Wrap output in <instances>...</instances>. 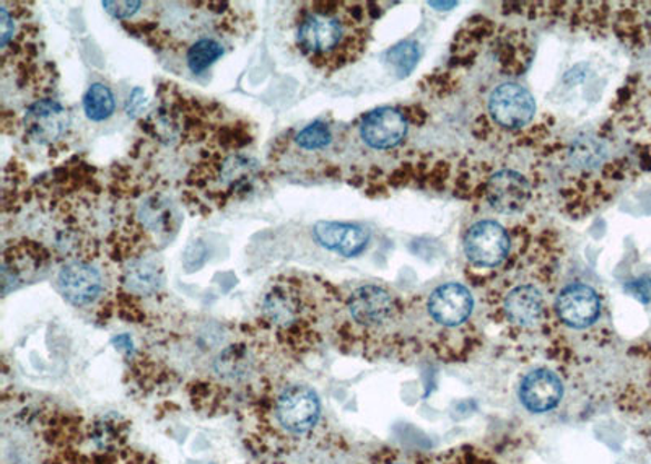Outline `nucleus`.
<instances>
[{
	"label": "nucleus",
	"mask_w": 651,
	"mask_h": 464,
	"mask_svg": "<svg viewBox=\"0 0 651 464\" xmlns=\"http://www.w3.org/2000/svg\"><path fill=\"white\" fill-rule=\"evenodd\" d=\"M555 308H558L559 318L566 326L583 329L600 318L601 300L590 286L573 284L561 292Z\"/></svg>",
	"instance_id": "10"
},
{
	"label": "nucleus",
	"mask_w": 651,
	"mask_h": 464,
	"mask_svg": "<svg viewBox=\"0 0 651 464\" xmlns=\"http://www.w3.org/2000/svg\"><path fill=\"white\" fill-rule=\"evenodd\" d=\"M543 295L534 286L513 288L505 298V313L510 322L530 328L543 318Z\"/></svg>",
	"instance_id": "15"
},
{
	"label": "nucleus",
	"mask_w": 651,
	"mask_h": 464,
	"mask_svg": "<svg viewBox=\"0 0 651 464\" xmlns=\"http://www.w3.org/2000/svg\"><path fill=\"white\" fill-rule=\"evenodd\" d=\"M564 386L551 371H534L524 376L521 383L520 398L531 413H548L561 403Z\"/></svg>",
	"instance_id": "13"
},
{
	"label": "nucleus",
	"mask_w": 651,
	"mask_h": 464,
	"mask_svg": "<svg viewBox=\"0 0 651 464\" xmlns=\"http://www.w3.org/2000/svg\"><path fill=\"white\" fill-rule=\"evenodd\" d=\"M418 58H421L418 45L411 40L393 46V48L386 52V62H388L391 69H393L400 77L410 76L414 70V67L417 66Z\"/></svg>",
	"instance_id": "20"
},
{
	"label": "nucleus",
	"mask_w": 651,
	"mask_h": 464,
	"mask_svg": "<svg viewBox=\"0 0 651 464\" xmlns=\"http://www.w3.org/2000/svg\"><path fill=\"white\" fill-rule=\"evenodd\" d=\"M105 10L109 16L115 17L116 20H129L139 12L144 7V2H129V0H118V2H103Z\"/></svg>",
	"instance_id": "22"
},
{
	"label": "nucleus",
	"mask_w": 651,
	"mask_h": 464,
	"mask_svg": "<svg viewBox=\"0 0 651 464\" xmlns=\"http://www.w3.org/2000/svg\"><path fill=\"white\" fill-rule=\"evenodd\" d=\"M351 322L364 332H382L397 318V304L388 290L378 286L355 288L347 298Z\"/></svg>",
	"instance_id": "2"
},
{
	"label": "nucleus",
	"mask_w": 651,
	"mask_h": 464,
	"mask_svg": "<svg viewBox=\"0 0 651 464\" xmlns=\"http://www.w3.org/2000/svg\"><path fill=\"white\" fill-rule=\"evenodd\" d=\"M319 399L312 388L304 385L288 386L277 399L276 416L285 431L306 434L319 419Z\"/></svg>",
	"instance_id": "4"
},
{
	"label": "nucleus",
	"mask_w": 651,
	"mask_h": 464,
	"mask_svg": "<svg viewBox=\"0 0 651 464\" xmlns=\"http://www.w3.org/2000/svg\"><path fill=\"white\" fill-rule=\"evenodd\" d=\"M58 287L73 307H88L93 304L105 288L100 269L87 261H72L58 274Z\"/></svg>",
	"instance_id": "7"
},
{
	"label": "nucleus",
	"mask_w": 651,
	"mask_h": 464,
	"mask_svg": "<svg viewBox=\"0 0 651 464\" xmlns=\"http://www.w3.org/2000/svg\"><path fill=\"white\" fill-rule=\"evenodd\" d=\"M489 111L499 126L520 129L533 119L536 112L533 95L519 83H503L489 100Z\"/></svg>",
	"instance_id": "6"
},
{
	"label": "nucleus",
	"mask_w": 651,
	"mask_h": 464,
	"mask_svg": "<svg viewBox=\"0 0 651 464\" xmlns=\"http://www.w3.org/2000/svg\"><path fill=\"white\" fill-rule=\"evenodd\" d=\"M69 126L66 108L56 100H40L24 115V131L38 144H51L65 136Z\"/></svg>",
	"instance_id": "11"
},
{
	"label": "nucleus",
	"mask_w": 651,
	"mask_h": 464,
	"mask_svg": "<svg viewBox=\"0 0 651 464\" xmlns=\"http://www.w3.org/2000/svg\"><path fill=\"white\" fill-rule=\"evenodd\" d=\"M115 108V95L103 83H93L83 97V110L90 121H107Z\"/></svg>",
	"instance_id": "18"
},
{
	"label": "nucleus",
	"mask_w": 651,
	"mask_h": 464,
	"mask_svg": "<svg viewBox=\"0 0 651 464\" xmlns=\"http://www.w3.org/2000/svg\"><path fill=\"white\" fill-rule=\"evenodd\" d=\"M427 307L435 323L455 328L473 315V295L461 284H445L432 292Z\"/></svg>",
	"instance_id": "9"
},
{
	"label": "nucleus",
	"mask_w": 651,
	"mask_h": 464,
	"mask_svg": "<svg viewBox=\"0 0 651 464\" xmlns=\"http://www.w3.org/2000/svg\"><path fill=\"white\" fill-rule=\"evenodd\" d=\"M295 37L309 65L334 70L361 56L367 28L355 3L315 2L300 10Z\"/></svg>",
	"instance_id": "1"
},
{
	"label": "nucleus",
	"mask_w": 651,
	"mask_h": 464,
	"mask_svg": "<svg viewBox=\"0 0 651 464\" xmlns=\"http://www.w3.org/2000/svg\"><path fill=\"white\" fill-rule=\"evenodd\" d=\"M333 131L326 122L316 121L306 126L297 136L294 137L295 152L319 154L333 146Z\"/></svg>",
	"instance_id": "16"
},
{
	"label": "nucleus",
	"mask_w": 651,
	"mask_h": 464,
	"mask_svg": "<svg viewBox=\"0 0 651 464\" xmlns=\"http://www.w3.org/2000/svg\"><path fill=\"white\" fill-rule=\"evenodd\" d=\"M358 131L369 149L389 150L403 142L407 134V121L400 110L378 108L364 116Z\"/></svg>",
	"instance_id": "8"
},
{
	"label": "nucleus",
	"mask_w": 651,
	"mask_h": 464,
	"mask_svg": "<svg viewBox=\"0 0 651 464\" xmlns=\"http://www.w3.org/2000/svg\"><path fill=\"white\" fill-rule=\"evenodd\" d=\"M316 241L327 249L352 258L367 248L369 235L358 225L339 224V221H318L313 230Z\"/></svg>",
	"instance_id": "14"
},
{
	"label": "nucleus",
	"mask_w": 651,
	"mask_h": 464,
	"mask_svg": "<svg viewBox=\"0 0 651 464\" xmlns=\"http://www.w3.org/2000/svg\"><path fill=\"white\" fill-rule=\"evenodd\" d=\"M509 234L497 221H477L464 237V253H466L467 259L476 266H499L509 255Z\"/></svg>",
	"instance_id": "5"
},
{
	"label": "nucleus",
	"mask_w": 651,
	"mask_h": 464,
	"mask_svg": "<svg viewBox=\"0 0 651 464\" xmlns=\"http://www.w3.org/2000/svg\"><path fill=\"white\" fill-rule=\"evenodd\" d=\"M119 438H121V431L111 421L98 422L91 431V441L97 443L100 448L108 450L118 446Z\"/></svg>",
	"instance_id": "21"
},
{
	"label": "nucleus",
	"mask_w": 651,
	"mask_h": 464,
	"mask_svg": "<svg viewBox=\"0 0 651 464\" xmlns=\"http://www.w3.org/2000/svg\"><path fill=\"white\" fill-rule=\"evenodd\" d=\"M126 286L132 294L150 295L160 286V270L149 261H137L126 274Z\"/></svg>",
	"instance_id": "19"
},
{
	"label": "nucleus",
	"mask_w": 651,
	"mask_h": 464,
	"mask_svg": "<svg viewBox=\"0 0 651 464\" xmlns=\"http://www.w3.org/2000/svg\"><path fill=\"white\" fill-rule=\"evenodd\" d=\"M224 55V45L217 38H204V40L189 46L188 51H186V65L193 73H203Z\"/></svg>",
	"instance_id": "17"
},
{
	"label": "nucleus",
	"mask_w": 651,
	"mask_h": 464,
	"mask_svg": "<svg viewBox=\"0 0 651 464\" xmlns=\"http://www.w3.org/2000/svg\"><path fill=\"white\" fill-rule=\"evenodd\" d=\"M485 195L489 204L500 214H516L526 207L531 186L519 171L503 170L489 179Z\"/></svg>",
	"instance_id": "12"
},
{
	"label": "nucleus",
	"mask_w": 651,
	"mask_h": 464,
	"mask_svg": "<svg viewBox=\"0 0 651 464\" xmlns=\"http://www.w3.org/2000/svg\"><path fill=\"white\" fill-rule=\"evenodd\" d=\"M263 313L274 328L290 332L308 318L304 288L294 280L274 284L264 297Z\"/></svg>",
	"instance_id": "3"
}]
</instances>
